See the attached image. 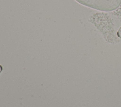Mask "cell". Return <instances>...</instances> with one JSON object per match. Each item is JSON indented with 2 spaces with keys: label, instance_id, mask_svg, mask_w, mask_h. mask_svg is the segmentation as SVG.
<instances>
[{
  "label": "cell",
  "instance_id": "obj_1",
  "mask_svg": "<svg viewBox=\"0 0 121 107\" xmlns=\"http://www.w3.org/2000/svg\"><path fill=\"white\" fill-rule=\"evenodd\" d=\"M84 6L103 12L115 10L121 4V0H75Z\"/></svg>",
  "mask_w": 121,
  "mask_h": 107
},
{
  "label": "cell",
  "instance_id": "obj_2",
  "mask_svg": "<svg viewBox=\"0 0 121 107\" xmlns=\"http://www.w3.org/2000/svg\"><path fill=\"white\" fill-rule=\"evenodd\" d=\"M117 36H118V37L121 38V27L120 28L117 32Z\"/></svg>",
  "mask_w": 121,
  "mask_h": 107
},
{
  "label": "cell",
  "instance_id": "obj_3",
  "mask_svg": "<svg viewBox=\"0 0 121 107\" xmlns=\"http://www.w3.org/2000/svg\"><path fill=\"white\" fill-rule=\"evenodd\" d=\"M2 70V67L0 65V73Z\"/></svg>",
  "mask_w": 121,
  "mask_h": 107
}]
</instances>
